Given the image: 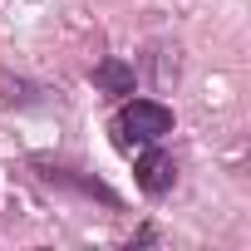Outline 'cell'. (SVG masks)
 I'll list each match as a JSON object with an SVG mask.
<instances>
[{
	"label": "cell",
	"instance_id": "1",
	"mask_svg": "<svg viewBox=\"0 0 251 251\" xmlns=\"http://www.w3.org/2000/svg\"><path fill=\"white\" fill-rule=\"evenodd\" d=\"M118 133H123V143H128V133L138 143H158V138L173 133V108L158 103V99H133V103H123V113H118Z\"/></svg>",
	"mask_w": 251,
	"mask_h": 251
},
{
	"label": "cell",
	"instance_id": "2",
	"mask_svg": "<svg viewBox=\"0 0 251 251\" xmlns=\"http://www.w3.org/2000/svg\"><path fill=\"white\" fill-rule=\"evenodd\" d=\"M133 173H138V187L148 192V197H163V192H173V182H177V163L168 158V153H143L138 163H133Z\"/></svg>",
	"mask_w": 251,
	"mask_h": 251
},
{
	"label": "cell",
	"instance_id": "3",
	"mask_svg": "<svg viewBox=\"0 0 251 251\" xmlns=\"http://www.w3.org/2000/svg\"><path fill=\"white\" fill-rule=\"evenodd\" d=\"M94 84H99L103 94H133L138 74H133L128 59H103V64H94Z\"/></svg>",
	"mask_w": 251,
	"mask_h": 251
},
{
	"label": "cell",
	"instance_id": "4",
	"mask_svg": "<svg viewBox=\"0 0 251 251\" xmlns=\"http://www.w3.org/2000/svg\"><path fill=\"white\" fill-rule=\"evenodd\" d=\"M177 74H182V50L177 45H153V79L168 89V84H177Z\"/></svg>",
	"mask_w": 251,
	"mask_h": 251
}]
</instances>
